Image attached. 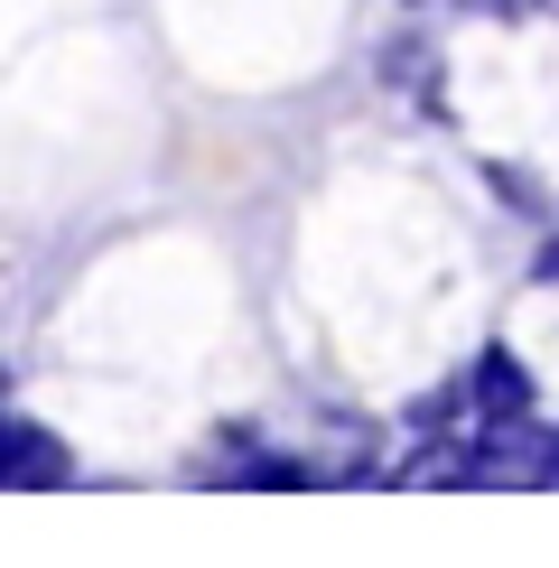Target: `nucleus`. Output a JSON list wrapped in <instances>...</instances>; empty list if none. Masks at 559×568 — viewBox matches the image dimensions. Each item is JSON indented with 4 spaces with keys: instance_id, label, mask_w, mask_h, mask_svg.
<instances>
[{
    "instance_id": "f257e3e1",
    "label": "nucleus",
    "mask_w": 559,
    "mask_h": 568,
    "mask_svg": "<svg viewBox=\"0 0 559 568\" xmlns=\"http://www.w3.org/2000/svg\"><path fill=\"white\" fill-rule=\"evenodd\" d=\"M466 383H476V419H531V410H541V392H531V364H522L512 345H485Z\"/></svg>"
},
{
    "instance_id": "f03ea898",
    "label": "nucleus",
    "mask_w": 559,
    "mask_h": 568,
    "mask_svg": "<svg viewBox=\"0 0 559 568\" xmlns=\"http://www.w3.org/2000/svg\"><path fill=\"white\" fill-rule=\"evenodd\" d=\"M485 178H495V196H504V205H522V215H541V186H531V169H504V159H495Z\"/></svg>"
},
{
    "instance_id": "7ed1b4c3",
    "label": "nucleus",
    "mask_w": 559,
    "mask_h": 568,
    "mask_svg": "<svg viewBox=\"0 0 559 568\" xmlns=\"http://www.w3.org/2000/svg\"><path fill=\"white\" fill-rule=\"evenodd\" d=\"M531 280H541V290H559V233L541 243V262H531Z\"/></svg>"
},
{
    "instance_id": "20e7f679",
    "label": "nucleus",
    "mask_w": 559,
    "mask_h": 568,
    "mask_svg": "<svg viewBox=\"0 0 559 568\" xmlns=\"http://www.w3.org/2000/svg\"><path fill=\"white\" fill-rule=\"evenodd\" d=\"M541 485H559V438H550V457H541Z\"/></svg>"
}]
</instances>
